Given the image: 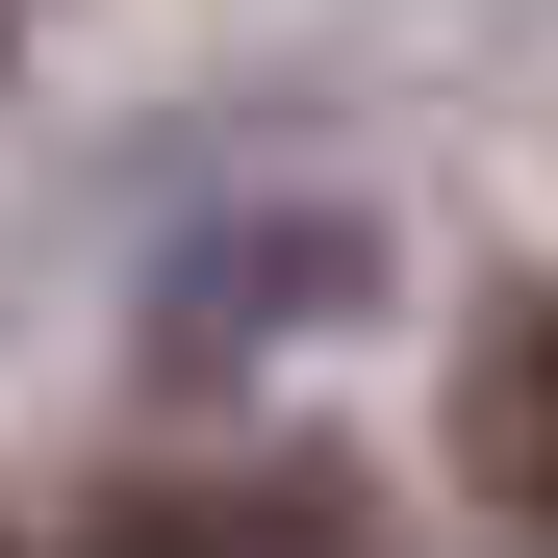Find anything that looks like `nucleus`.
Returning <instances> with one entry per match:
<instances>
[{"label": "nucleus", "instance_id": "1", "mask_svg": "<svg viewBox=\"0 0 558 558\" xmlns=\"http://www.w3.org/2000/svg\"><path fill=\"white\" fill-rule=\"evenodd\" d=\"M457 457H483V508L558 558V279H483V330H457Z\"/></svg>", "mask_w": 558, "mask_h": 558}, {"label": "nucleus", "instance_id": "3", "mask_svg": "<svg viewBox=\"0 0 558 558\" xmlns=\"http://www.w3.org/2000/svg\"><path fill=\"white\" fill-rule=\"evenodd\" d=\"M0 76H26V0H0Z\"/></svg>", "mask_w": 558, "mask_h": 558}, {"label": "nucleus", "instance_id": "2", "mask_svg": "<svg viewBox=\"0 0 558 558\" xmlns=\"http://www.w3.org/2000/svg\"><path fill=\"white\" fill-rule=\"evenodd\" d=\"M76 558H355V508L305 483V457H229V483H128V508H76Z\"/></svg>", "mask_w": 558, "mask_h": 558}]
</instances>
